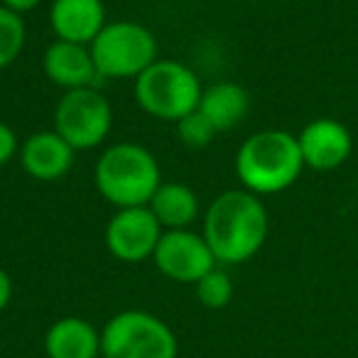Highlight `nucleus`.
<instances>
[{
  "instance_id": "nucleus-22",
  "label": "nucleus",
  "mask_w": 358,
  "mask_h": 358,
  "mask_svg": "<svg viewBox=\"0 0 358 358\" xmlns=\"http://www.w3.org/2000/svg\"><path fill=\"white\" fill-rule=\"evenodd\" d=\"M42 0H0V6L10 8V10L20 13V15H25V13L35 10L37 6H40Z\"/></svg>"
},
{
  "instance_id": "nucleus-19",
  "label": "nucleus",
  "mask_w": 358,
  "mask_h": 358,
  "mask_svg": "<svg viewBox=\"0 0 358 358\" xmlns=\"http://www.w3.org/2000/svg\"><path fill=\"white\" fill-rule=\"evenodd\" d=\"M174 128H177V138L182 145H187L189 150H201L206 148V145L211 143V140L216 138V128L209 123V120L204 118V115L199 113V108L192 110L189 115H185L182 120H177L174 123Z\"/></svg>"
},
{
  "instance_id": "nucleus-11",
  "label": "nucleus",
  "mask_w": 358,
  "mask_h": 358,
  "mask_svg": "<svg viewBox=\"0 0 358 358\" xmlns=\"http://www.w3.org/2000/svg\"><path fill=\"white\" fill-rule=\"evenodd\" d=\"M17 157H20L27 177L37 179V182H57V179L66 177L69 169L74 167L76 150L52 128L27 135L22 140Z\"/></svg>"
},
{
  "instance_id": "nucleus-7",
  "label": "nucleus",
  "mask_w": 358,
  "mask_h": 358,
  "mask_svg": "<svg viewBox=\"0 0 358 358\" xmlns=\"http://www.w3.org/2000/svg\"><path fill=\"white\" fill-rule=\"evenodd\" d=\"M113 128V106L101 91H64L55 106V130L76 150H94L106 143Z\"/></svg>"
},
{
  "instance_id": "nucleus-6",
  "label": "nucleus",
  "mask_w": 358,
  "mask_h": 358,
  "mask_svg": "<svg viewBox=\"0 0 358 358\" xmlns=\"http://www.w3.org/2000/svg\"><path fill=\"white\" fill-rule=\"evenodd\" d=\"M101 79H138L157 62V40L145 25L133 20L106 22L89 45Z\"/></svg>"
},
{
  "instance_id": "nucleus-16",
  "label": "nucleus",
  "mask_w": 358,
  "mask_h": 358,
  "mask_svg": "<svg viewBox=\"0 0 358 358\" xmlns=\"http://www.w3.org/2000/svg\"><path fill=\"white\" fill-rule=\"evenodd\" d=\"M148 209L164 231L192 229V224L199 219V196L185 182H162Z\"/></svg>"
},
{
  "instance_id": "nucleus-14",
  "label": "nucleus",
  "mask_w": 358,
  "mask_h": 358,
  "mask_svg": "<svg viewBox=\"0 0 358 358\" xmlns=\"http://www.w3.org/2000/svg\"><path fill=\"white\" fill-rule=\"evenodd\" d=\"M47 358H99L101 329L84 317H62L45 334Z\"/></svg>"
},
{
  "instance_id": "nucleus-20",
  "label": "nucleus",
  "mask_w": 358,
  "mask_h": 358,
  "mask_svg": "<svg viewBox=\"0 0 358 358\" xmlns=\"http://www.w3.org/2000/svg\"><path fill=\"white\" fill-rule=\"evenodd\" d=\"M20 140H17V133L10 128L8 123L0 120V167L10 164L13 159L20 155Z\"/></svg>"
},
{
  "instance_id": "nucleus-9",
  "label": "nucleus",
  "mask_w": 358,
  "mask_h": 358,
  "mask_svg": "<svg viewBox=\"0 0 358 358\" xmlns=\"http://www.w3.org/2000/svg\"><path fill=\"white\" fill-rule=\"evenodd\" d=\"M164 229L148 206L115 209L106 224V248L120 263H143L152 258Z\"/></svg>"
},
{
  "instance_id": "nucleus-18",
  "label": "nucleus",
  "mask_w": 358,
  "mask_h": 358,
  "mask_svg": "<svg viewBox=\"0 0 358 358\" xmlns=\"http://www.w3.org/2000/svg\"><path fill=\"white\" fill-rule=\"evenodd\" d=\"M194 289H196L199 304L211 309V312L226 309L231 304V299H234V280L221 268H214L211 273H206L204 278L194 285Z\"/></svg>"
},
{
  "instance_id": "nucleus-23",
  "label": "nucleus",
  "mask_w": 358,
  "mask_h": 358,
  "mask_svg": "<svg viewBox=\"0 0 358 358\" xmlns=\"http://www.w3.org/2000/svg\"><path fill=\"white\" fill-rule=\"evenodd\" d=\"M99 358H106V356H99Z\"/></svg>"
},
{
  "instance_id": "nucleus-12",
  "label": "nucleus",
  "mask_w": 358,
  "mask_h": 358,
  "mask_svg": "<svg viewBox=\"0 0 358 358\" xmlns=\"http://www.w3.org/2000/svg\"><path fill=\"white\" fill-rule=\"evenodd\" d=\"M42 69L47 79L62 91L91 89L101 79L89 47L64 40H55L47 47L42 55Z\"/></svg>"
},
{
  "instance_id": "nucleus-8",
  "label": "nucleus",
  "mask_w": 358,
  "mask_h": 358,
  "mask_svg": "<svg viewBox=\"0 0 358 358\" xmlns=\"http://www.w3.org/2000/svg\"><path fill=\"white\" fill-rule=\"evenodd\" d=\"M152 260L164 278L179 285H196L216 268V258L206 238L192 229L164 231Z\"/></svg>"
},
{
  "instance_id": "nucleus-10",
  "label": "nucleus",
  "mask_w": 358,
  "mask_h": 358,
  "mask_svg": "<svg viewBox=\"0 0 358 358\" xmlns=\"http://www.w3.org/2000/svg\"><path fill=\"white\" fill-rule=\"evenodd\" d=\"M304 167L317 172L338 169L353 152L351 130L336 118H314L297 133Z\"/></svg>"
},
{
  "instance_id": "nucleus-21",
  "label": "nucleus",
  "mask_w": 358,
  "mask_h": 358,
  "mask_svg": "<svg viewBox=\"0 0 358 358\" xmlns=\"http://www.w3.org/2000/svg\"><path fill=\"white\" fill-rule=\"evenodd\" d=\"M10 299H13V280H10V275H8L6 270L0 268V314L8 309Z\"/></svg>"
},
{
  "instance_id": "nucleus-13",
  "label": "nucleus",
  "mask_w": 358,
  "mask_h": 358,
  "mask_svg": "<svg viewBox=\"0 0 358 358\" xmlns=\"http://www.w3.org/2000/svg\"><path fill=\"white\" fill-rule=\"evenodd\" d=\"M106 6L103 0H52L50 27L55 40L86 45L96 40L106 27Z\"/></svg>"
},
{
  "instance_id": "nucleus-15",
  "label": "nucleus",
  "mask_w": 358,
  "mask_h": 358,
  "mask_svg": "<svg viewBox=\"0 0 358 358\" xmlns=\"http://www.w3.org/2000/svg\"><path fill=\"white\" fill-rule=\"evenodd\" d=\"M250 110V96L236 81H219L204 89L199 101V113L216 128V133L236 128L245 120Z\"/></svg>"
},
{
  "instance_id": "nucleus-5",
  "label": "nucleus",
  "mask_w": 358,
  "mask_h": 358,
  "mask_svg": "<svg viewBox=\"0 0 358 358\" xmlns=\"http://www.w3.org/2000/svg\"><path fill=\"white\" fill-rule=\"evenodd\" d=\"M106 358H177L179 341L167 322L145 309H123L101 329Z\"/></svg>"
},
{
  "instance_id": "nucleus-2",
  "label": "nucleus",
  "mask_w": 358,
  "mask_h": 358,
  "mask_svg": "<svg viewBox=\"0 0 358 358\" xmlns=\"http://www.w3.org/2000/svg\"><path fill=\"white\" fill-rule=\"evenodd\" d=\"M234 167L243 189L258 196L289 189L304 169L297 135L280 128L258 130L241 143Z\"/></svg>"
},
{
  "instance_id": "nucleus-1",
  "label": "nucleus",
  "mask_w": 358,
  "mask_h": 358,
  "mask_svg": "<svg viewBox=\"0 0 358 358\" xmlns=\"http://www.w3.org/2000/svg\"><path fill=\"white\" fill-rule=\"evenodd\" d=\"M270 234V216L263 196L248 189H226L209 204L201 236L216 263L241 265L260 253Z\"/></svg>"
},
{
  "instance_id": "nucleus-3",
  "label": "nucleus",
  "mask_w": 358,
  "mask_h": 358,
  "mask_svg": "<svg viewBox=\"0 0 358 358\" xmlns=\"http://www.w3.org/2000/svg\"><path fill=\"white\" fill-rule=\"evenodd\" d=\"M99 194L115 209L148 206L162 185L159 162L145 145L115 143L99 155L94 167Z\"/></svg>"
},
{
  "instance_id": "nucleus-17",
  "label": "nucleus",
  "mask_w": 358,
  "mask_h": 358,
  "mask_svg": "<svg viewBox=\"0 0 358 358\" xmlns=\"http://www.w3.org/2000/svg\"><path fill=\"white\" fill-rule=\"evenodd\" d=\"M27 42V25L20 13L0 6V71L15 64Z\"/></svg>"
},
{
  "instance_id": "nucleus-4",
  "label": "nucleus",
  "mask_w": 358,
  "mask_h": 358,
  "mask_svg": "<svg viewBox=\"0 0 358 358\" xmlns=\"http://www.w3.org/2000/svg\"><path fill=\"white\" fill-rule=\"evenodd\" d=\"M201 86L194 69L182 62L157 59L135 79V101L148 115L164 123H177L199 108Z\"/></svg>"
}]
</instances>
